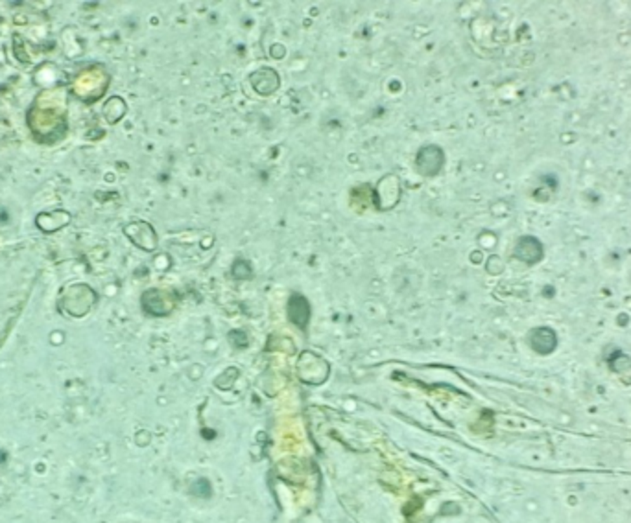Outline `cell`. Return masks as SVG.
I'll use <instances>...</instances> for the list:
<instances>
[{
	"mask_svg": "<svg viewBox=\"0 0 631 523\" xmlns=\"http://www.w3.org/2000/svg\"><path fill=\"white\" fill-rule=\"evenodd\" d=\"M231 275H233L237 280H246V278L251 277V266H249L248 260H234L233 267H231Z\"/></svg>",
	"mask_w": 631,
	"mask_h": 523,
	"instance_id": "cell-8",
	"label": "cell"
},
{
	"mask_svg": "<svg viewBox=\"0 0 631 523\" xmlns=\"http://www.w3.org/2000/svg\"><path fill=\"white\" fill-rule=\"evenodd\" d=\"M142 304L148 313L154 315H168L170 311L174 310V297L172 293L163 292V290H150L142 297Z\"/></svg>",
	"mask_w": 631,
	"mask_h": 523,
	"instance_id": "cell-3",
	"label": "cell"
},
{
	"mask_svg": "<svg viewBox=\"0 0 631 523\" xmlns=\"http://www.w3.org/2000/svg\"><path fill=\"white\" fill-rule=\"evenodd\" d=\"M373 198H375V203H377L378 208H380L383 201H386L384 203L383 210H388V208L395 207L399 201V198H401V186H399V179L397 177L393 179V183L390 188H388V184H386V177L380 179V183L377 184L375 192H373Z\"/></svg>",
	"mask_w": 631,
	"mask_h": 523,
	"instance_id": "cell-5",
	"label": "cell"
},
{
	"mask_svg": "<svg viewBox=\"0 0 631 523\" xmlns=\"http://www.w3.org/2000/svg\"><path fill=\"white\" fill-rule=\"evenodd\" d=\"M190 492L194 494V496H198V498H211V494H213V487H211V483L209 481H207V479H204V477H199V479H196L194 483L190 484Z\"/></svg>",
	"mask_w": 631,
	"mask_h": 523,
	"instance_id": "cell-9",
	"label": "cell"
},
{
	"mask_svg": "<svg viewBox=\"0 0 631 523\" xmlns=\"http://www.w3.org/2000/svg\"><path fill=\"white\" fill-rule=\"evenodd\" d=\"M130 227L133 229V231H137V234H133V232H128L131 240H133L137 245L142 247V249H146V251H152V249H155V245H157V236H155L154 229L150 227L148 223H133V225H130Z\"/></svg>",
	"mask_w": 631,
	"mask_h": 523,
	"instance_id": "cell-7",
	"label": "cell"
},
{
	"mask_svg": "<svg viewBox=\"0 0 631 523\" xmlns=\"http://www.w3.org/2000/svg\"><path fill=\"white\" fill-rule=\"evenodd\" d=\"M286 313H288V319L293 325L299 326V328H307L308 319H310V304L303 295L293 293L288 299V304H286Z\"/></svg>",
	"mask_w": 631,
	"mask_h": 523,
	"instance_id": "cell-4",
	"label": "cell"
},
{
	"mask_svg": "<svg viewBox=\"0 0 631 523\" xmlns=\"http://www.w3.org/2000/svg\"><path fill=\"white\" fill-rule=\"evenodd\" d=\"M253 89L260 96H270L272 93L279 89V76L274 69H259L257 72L249 76Z\"/></svg>",
	"mask_w": 631,
	"mask_h": 523,
	"instance_id": "cell-6",
	"label": "cell"
},
{
	"mask_svg": "<svg viewBox=\"0 0 631 523\" xmlns=\"http://www.w3.org/2000/svg\"><path fill=\"white\" fill-rule=\"evenodd\" d=\"M299 378L307 383H324L328 376L327 361L312 352H305L299 360Z\"/></svg>",
	"mask_w": 631,
	"mask_h": 523,
	"instance_id": "cell-1",
	"label": "cell"
},
{
	"mask_svg": "<svg viewBox=\"0 0 631 523\" xmlns=\"http://www.w3.org/2000/svg\"><path fill=\"white\" fill-rule=\"evenodd\" d=\"M443 164H445V155H443V149L439 146H425V148L419 149L418 157H416V166H418V172L427 175V177H434L437 173L441 172Z\"/></svg>",
	"mask_w": 631,
	"mask_h": 523,
	"instance_id": "cell-2",
	"label": "cell"
}]
</instances>
